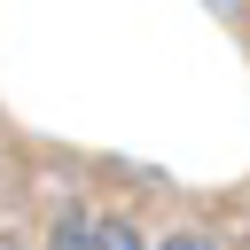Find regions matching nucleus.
<instances>
[{
    "instance_id": "1",
    "label": "nucleus",
    "mask_w": 250,
    "mask_h": 250,
    "mask_svg": "<svg viewBox=\"0 0 250 250\" xmlns=\"http://www.w3.org/2000/svg\"><path fill=\"white\" fill-rule=\"evenodd\" d=\"M47 250H94V219H62L47 234Z\"/></svg>"
},
{
    "instance_id": "3",
    "label": "nucleus",
    "mask_w": 250,
    "mask_h": 250,
    "mask_svg": "<svg viewBox=\"0 0 250 250\" xmlns=\"http://www.w3.org/2000/svg\"><path fill=\"white\" fill-rule=\"evenodd\" d=\"M164 250H211V242H203V234H172Z\"/></svg>"
},
{
    "instance_id": "2",
    "label": "nucleus",
    "mask_w": 250,
    "mask_h": 250,
    "mask_svg": "<svg viewBox=\"0 0 250 250\" xmlns=\"http://www.w3.org/2000/svg\"><path fill=\"white\" fill-rule=\"evenodd\" d=\"M94 250H141V234L117 227V219H94Z\"/></svg>"
}]
</instances>
